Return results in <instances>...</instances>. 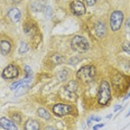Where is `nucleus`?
I'll use <instances>...</instances> for the list:
<instances>
[{
  "label": "nucleus",
  "mask_w": 130,
  "mask_h": 130,
  "mask_svg": "<svg viewBox=\"0 0 130 130\" xmlns=\"http://www.w3.org/2000/svg\"><path fill=\"white\" fill-rule=\"evenodd\" d=\"M111 99V89L110 84L103 81L99 87V94H98V102L100 106H106Z\"/></svg>",
  "instance_id": "obj_1"
},
{
  "label": "nucleus",
  "mask_w": 130,
  "mask_h": 130,
  "mask_svg": "<svg viewBox=\"0 0 130 130\" xmlns=\"http://www.w3.org/2000/svg\"><path fill=\"white\" fill-rule=\"evenodd\" d=\"M71 46L74 51L79 53H85L90 48V44L83 36H74L71 40Z\"/></svg>",
  "instance_id": "obj_2"
},
{
  "label": "nucleus",
  "mask_w": 130,
  "mask_h": 130,
  "mask_svg": "<svg viewBox=\"0 0 130 130\" xmlns=\"http://www.w3.org/2000/svg\"><path fill=\"white\" fill-rule=\"evenodd\" d=\"M95 76V67L93 65H85L81 67V70L77 72V77L83 83H89L94 79Z\"/></svg>",
  "instance_id": "obj_3"
},
{
  "label": "nucleus",
  "mask_w": 130,
  "mask_h": 130,
  "mask_svg": "<svg viewBox=\"0 0 130 130\" xmlns=\"http://www.w3.org/2000/svg\"><path fill=\"white\" fill-rule=\"evenodd\" d=\"M123 23V14L120 10H114L110 16V27L112 32H118Z\"/></svg>",
  "instance_id": "obj_4"
},
{
  "label": "nucleus",
  "mask_w": 130,
  "mask_h": 130,
  "mask_svg": "<svg viewBox=\"0 0 130 130\" xmlns=\"http://www.w3.org/2000/svg\"><path fill=\"white\" fill-rule=\"evenodd\" d=\"M74 108L72 106H68V104H62V103H58V104H55L53 106V112L55 116H58V117H63V116H67L73 112Z\"/></svg>",
  "instance_id": "obj_5"
},
{
  "label": "nucleus",
  "mask_w": 130,
  "mask_h": 130,
  "mask_svg": "<svg viewBox=\"0 0 130 130\" xmlns=\"http://www.w3.org/2000/svg\"><path fill=\"white\" fill-rule=\"evenodd\" d=\"M18 75H19V70H18V67L15 64H9L8 66L4 70V72H2V76L5 79H8V80L16 79Z\"/></svg>",
  "instance_id": "obj_6"
},
{
  "label": "nucleus",
  "mask_w": 130,
  "mask_h": 130,
  "mask_svg": "<svg viewBox=\"0 0 130 130\" xmlns=\"http://www.w3.org/2000/svg\"><path fill=\"white\" fill-rule=\"evenodd\" d=\"M71 9L72 12L76 16H81L83 14H85V6L83 5V2L77 1V0H75L71 4Z\"/></svg>",
  "instance_id": "obj_7"
},
{
  "label": "nucleus",
  "mask_w": 130,
  "mask_h": 130,
  "mask_svg": "<svg viewBox=\"0 0 130 130\" xmlns=\"http://www.w3.org/2000/svg\"><path fill=\"white\" fill-rule=\"evenodd\" d=\"M0 126L5 128L6 130H18L15 122L7 118H0Z\"/></svg>",
  "instance_id": "obj_8"
},
{
  "label": "nucleus",
  "mask_w": 130,
  "mask_h": 130,
  "mask_svg": "<svg viewBox=\"0 0 130 130\" xmlns=\"http://www.w3.org/2000/svg\"><path fill=\"white\" fill-rule=\"evenodd\" d=\"M40 125L39 122L35 119H28L24 126V130H39Z\"/></svg>",
  "instance_id": "obj_9"
},
{
  "label": "nucleus",
  "mask_w": 130,
  "mask_h": 130,
  "mask_svg": "<svg viewBox=\"0 0 130 130\" xmlns=\"http://www.w3.org/2000/svg\"><path fill=\"white\" fill-rule=\"evenodd\" d=\"M8 16L9 18L14 21V23H18L21 18V14H20V10L17 8H11L8 11Z\"/></svg>",
  "instance_id": "obj_10"
},
{
  "label": "nucleus",
  "mask_w": 130,
  "mask_h": 130,
  "mask_svg": "<svg viewBox=\"0 0 130 130\" xmlns=\"http://www.w3.org/2000/svg\"><path fill=\"white\" fill-rule=\"evenodd\" d=\"M11 51V44L8 40H0V53L2 55H8Z\"/></svg>",
  "instance_id": "obj_11"
},
{
  "label": "nucleus",
  "mask_w": 130,
  "mask_h": 130,
  "mask_svg": "<svg viewBox=\"0 0 130 130\" xmlns=\"http://www.w3.org/2000/svg\"><path fill=\"white\" fill-rule=\"evenodd\" d=\"M95 33H96L98 37H100V38H102L103 36L106 35V26H104L102 21H98L96 23V25H95Z\"/></svg>",
  "instance_id": "obj_12"
},
{
  "label": "nucleus",
  "mask_w": 130,
  "mask_h": 130,
  "mask_svg": "<svg viewBox=\"0 0 130 130\" xmlns=\"http://www.w3.org/2000/svg\"><path fill=\"white\" fill-rule=\"evenodd\" d=\"M37 113L39 116L42 119H45V120H49L51 119V114L48 112L46 109H44V108H39L38 110H37Z\"/></svg>",
  "instance_id": "obj_13"
},
{
  "label": "nucleus",
  "mask_w": 130,
  "mask_h": 130,
  "mask_svg": "<svg viewBox=\"0 0 130 130\" xmlns=\"http://www.w3.org/2000/svg\"><path fill=\"white\" fill-rule=\"evenodd\" d=\"M10 117L12 118V121L17 122V123H21L23 119H21V114L18 112H10Z\"/></svg>",
  "instance_id": "obj_14"
},
{
  "label": "nucleus",
  "mask_w": 130,
  "mask_h": 130,
  "mask_svg": "<svg viewBox=\"0 0 130 130\" xmlns=\"http://www.w3.org/2000/svg\"><path fill=\"white\" fill-rule=\"evenodd\" d=\"M19 53L20 54H24V53H27L28 51H29V45H28L26 42H21L19 45Z\"/></svg>",
  "instance_id": "obj_15"
},
{
  "label": "nucleus",
  "mask_w": 130,
  "mask_h": 130,
  "mask_svg": "<svg viewBox=\"0 0 130 130\" xmlns=\"http://www.w3.org/2000/svg\"><path fill=\"white\" fill-rule=\"evenodd\" d=\"M122 49L130 54V42H125L122 44Z\"/></svg>",
  "instance_id": "obj_16"
},
{
  "label": "nucleus",
  "mask_w": 130,
  "mask_h": 130,
  "mask_svg": "<svg viewBox=\"0 0 130 130\" xmlns=\"http://www.w3.org/2000/svg\"><path fill=\"white\" fill-rule=\"evenodd\" d=\"M54 59H55V62L56 63H63L64 62V59L61 57V55H55V57H54Z\"/></svg>",
  "instance_id": "obj_17"
},
{
  "label": "nucleus",
  "mask_w": 130,
  "mask_h": 130,
  "mask_svg": "<svg viewBox=\"0 0 130 130\" xmlns=\"http://www.w3.org/2000/svg\"><path fill=\"white\" fill-rule=\"evenodd\" d=\"M84 1L87 2V6H93V5H94L95 2L98 1V0H84Z\"/></svg>",
  "instance_id": "obj_18"
},
{
  "label": "nucleus",
  "mask_w": 130,
  "mask_h": 130,
  "mask_svg": "<svg viewBox=\"0 0 130 130\" xmlns=\"http://www.w3.org/2000/svg\"><path fill=\"white\" fill-rule=\"evenodd\" d=\"M103 126H104L103 123H100V125H96V126H94V127H93V129H92V130H98V129H100V128H102Z\"/></svg>",
  "instance_id": "obj_19"
},
{
  "label": "nucleus",
  "mask_w": 130,
  "mask_h": 130,
  "mask_svg": "<svg viewBox=\"0 0 130 130\" xmlns=\"http://www.w3.org/2000/svg\"><path fill=\"white\" fill-rule=\"evenodd\" d=\"M126 27H127V30L128 32H130V18L128 20H127V23H126Z\"/></svg>",
  "instance_id": "obj_20"
},
{
  "label": "nucleus",
  "mask_w": 130,
  "mask_h": 130,
  "mask_svg": "<svg viewBox=\"0 0 130 130\" xmlns=\"http://www.w3.org/2000/svg\"><path fill=\"white\" fill-rule=\"evenodd\" d=\"M120 109H121V106H120V104H117V106H114V112H118V111H120Z\"/></svg>",
  "instance_id": "obj_21"
},
{
  "label": "nucleus",
  "mask_w": 130,
  "mask_h": 130,
  "mask_svg": "<svg viewBox=\"0 0 130 130\" xmlns=\"http://www.w3.org/2000/svg\"><path fill=\"white\" fill-rule=\"evenodd\" d=\"M92 120H94V121H100L101 120V118H99V117H92Z\"/></svg>",
  "instance_id": "obj_22"
},
{
  "label": "nucleus",
  "mask_w": 130,
  "mask_h": 130,
  "mask_svg": "<svg viewBox=\"0 0 130 130\" xmlns=\"http://www.w3.org/2000/svg\"><path fill=\"white\" fill-rule=\"evenodd\" d=\"M44 130H57V129L53 128V127H46V128H44Z\"/></svg>",
  "instance_id": "obj_23"
},
{
  "label": "nucleus",
  "mask_w": 130,
  "mask_h": 130,
  "mask_svg": "<svg viewBox=\"0 0 130 130\" xmlns=\"http://www.w3.org/2000/svg\"><path fill=\"white\" fill-rule=\"evenodd\" d=\"M10 1H12V2H16V4H18V2H20V0H10Z\"/></svg>",
  "instance_id": "obj_24"
},
{
  "label": "nucleus",
  "mask_w": 130,
  "mask_h": 130,
  "mask_svg": "<svg viewBox=\"0 0 130 130\" xmlns=\"http://www.w3.org/2000/svg\"><path fill=\"white\" fill-rule=\"evenodd\" d=\"M128 98H130V93H128V94H127L126 96H125V100H127Z\"/></svg>",
  "instance_id": "obj_25"
},
{
  "label": "nucleus",
  "mask_w": 130,
  "mask_h": 130,
  "mask_svg": "<svg viewBox=\"0 0 130 130\" xmlns=\"http://www.w3.org/2000/svg\"><path fill=\"white\" fill-rule=\"evenodd\" d=\"M129 116H130V110H129V112H128V113L126 114V117H129Z\"/></svg>",
  "instance_id": "obj_26"
}]
</instances>
